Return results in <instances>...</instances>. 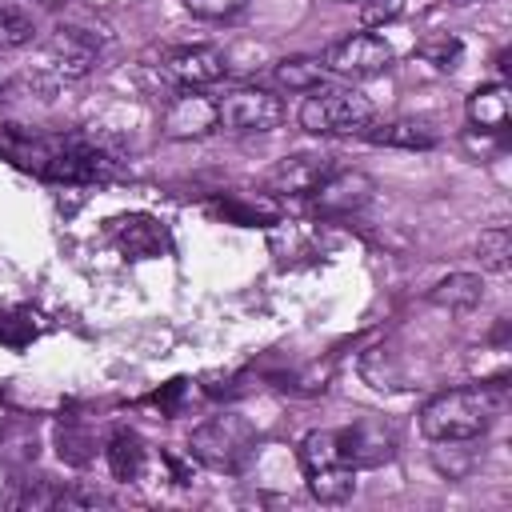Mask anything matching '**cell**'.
I'll use <instances>...</instances> for the list:
<instances>
[{
  "label": "cell",
  "instance_id": "2e32d148",
  "mask_svg": "<svg viewBox=\"0 0 512 512\" xmlns=\"http://www.w3.org/2000/svg\"><path fill=\"white\" fill-rule=\"evenodd\" d=\"M476 252H480V264H484L488 272H508V268H512V232H508V228H488V232H480Z\"/></svg>",
  "mask_w": 512,
  "mask_h": 512
},
{
  "label": "cell",
  "instance_id": "cb8c5ba5",
  "mask_svg": "<svg viewBox=\"0 0 512 512\" xmlns=\"http://www.w3.org/2000/svg\"><path fill=\"white\" fill-rule=\"evenodd\" d=\"M12 496H8V480H4V472H0V504H8Z\"/></svg>",
  "mask_w": 512,
  "mask_h": 512
},
{
  "label": "cell",
  "instance_id": "30bf717a",
  "mask_svg": "<svg viewBox=\"0 0 512 512\" xmlns=\"http://www.w3.org/2000/svg\"><path fill=\"white\" fill-rule=\"evenodd\" d=\"M508 116H512V104H508V88L504 84H484L468 96V120L472 128H484V132H504L508 128Z\"/></svg>",
  "mask_w": 512,
  "mask_h": 512
},
{
  "label": "cell",
  "instance_id": "9c48e42d",
  "mask_svg": "<svg viewBox=\"0 0 512 512\" xmlns=\"http://www.w3.org/2000/svg\"><path fill=\"white\" fill-rule=\"evenodd\" d=\"M168 136H200L208 128H216V100L200 96V88H180V96L172 100L168 116H164Z\"/></svg>",
  "mask_w": 512,
  "mask_h": 512
},
{
  "label": "cell",
  "instance_id": "603a6c76",
  "mask_svg": "<svg viewBox=\"0 0 512 512\" xmlns=\"http://www.w3.org/2000/svg\"><path fill=\"white\" fill-rule=\"evenodd\" d=\"M24 84V76L12 68V64H4L0 60V100H8V96H16V88Z\"/></svg>",
  "mask_w": 512,
  "mask_h": 512
},
{
  "label": "cell",
  "instance_id": "9a60e30c",
  "mask_svg": "<svg viewBox=\"0 0 512 512\" xmlns=\"http://www.w3.org/2000/svg\"><path fill=\"white\" fill-rule=\"evenodd\" d=\"M480 296H484V280L472 272H456L432 288V304H440V308H472V304H480Z\"/></svg>",
  "mask_w": 512,
  "mask_h": 512
},
{
  "label": "cell",
  "instance_id": "4fadbf2b",
  "mask_svg": "<svg viewBox=\"0 0 512 512\" xmlns=\"http://www.w3.org/2000/svg\"><path fill=\"white\" fill-rule=\"evenodd\" d=\"M372 144H388V148H432L436 132L428 124L416 120H388V124H368L364 128Z\"/></svg>",
  "mask_w": 512,
  "mask_h": 512
},
{
  "label": "cell",
  "instance_id": "44dd1931",
  "mask_svg": "<svg viewBox=\"0 0 512 512\" xmlns=\"http://www.w3.org/2000/svg\"><path fill=\"white\" fill-rule=\"evenodd\" d=\"M248 0H184V8L200 20H232Z\"/></svg>",
  "mask_w": 512,
  "mask_h": 512
},
{
  "label": "cell",
  "instance_id": "5b68a950",
  "mask_svg": "<svg viewBox=\"0 0 512 512\" xmlns=\"http://www.w3.org/2000/svg\"><path fill=\"white\" fill-rule=\"evenodd\" d=\"M252 444V428L240 416H216L192 432V456L208 468H236Z\"/></svg>",
  "mask_w": 512,
  "mask_h": 512
},
{
  "label": "cell",
  "instance_id": "e0dca14e",
  "mask_svg": "<svg viewBox=\"0 0 512 512\" xmlns=\"http://www.w3.org/2000/svg\"><path fill=\"white\" fill-rule=\"evenodd\" d=\"M108 464H112V476H116V480H132V476L140 472V464H144L140 440L120 432V436L112 440V448H108Z\"/></svg>",
  "mask_w": 512,
  "mask_h": 512
},
{
  "label": "cell",
  "instance_id": "ac0fdd59",
  "mask_svg": "<svg viewBox=\"0 0 512 512\" xmlns=\"http://www.w3.org/2000/svg\"><path fill=\"white\" fill-rule=\"evenodd\" d=\"M420 56H424L428 64H436L440 72H452V68L460 64V56H464V44H460L456 36H432V40L420 44Z\"/></svg>",
  "mask_w": 512,
  "mask_h": 512
},
{
  "label": "cell",
  "instance_id": "6da1fadb",
  "mask_svg": "<svg viewBox=\"0 0 512 512\" xmlns=\"http://www.w3.org/2000/svg\"><path fill=\"white\" fill-rule=\"evenodd\" d=\"M500 392L492 384H468V388H448L432 396L420 408V436L432 444H464L476 440L492 428L500 412Z\"/></svg>",
  "mask_w": 512,
  "mask_h": 512
},
{
  "label": "cell",
  "instance_id": "52a82bcc",
  "mask_svg": "<svg viewBox=\"0 0 512 512\" xmlns=\"http://www.w3.org/2000/svg\"><path fill=\"white\" fill-rule=\"evenodd\" d=\"M44 60H48V68H52L56 76L76 80V76H88V72L96 68L100 44H96V36L84 32V28H56V32L48 36V44H44Z\"/></svg>",
  "mask_w": 512,
  "mask_h": 512
},
{
  "label": "cell",
  "instance_id": "ba28073f",
  "mask_svg": "<svg viewBox=\"0 0 512 512\" xmlns=\"http://www.w3.org/2000/svg\"><path fill=\"white\" fill-rule=\"evenodd\" d=\"M316 208L320 212H356L372 196V180L364 172H328L316 184Z\"/></svg>",
  "mask_w": 512,
  "mask_h": 512
},
{
  "label": "cell",
  "instance_id": "7a4b0ae2",
  "mask_svg": "<svg viewBox=\"0 0 512 512\" xmlns=\"http://www.w3.org/2000/svg\"><path fill=\"white\" fill-rule=\"evenodd\" d=\"M296 120H300L304 132H316V136H352V132H364L376 120V108L356 88L320 84V88L304 92V104H300Z\"/></svg>",
  "mask_w": 512,
  "mask_h": 512
},
{
  "label": "cell",
  "instance_id": "ffe728a7",
  "mask_svg": "<svg viewBox=\"0 0 512 512\" xmlns=\"http://www.w3.org/2000/svg\"><path fill=\"white\" fill-rule=\"evenodd\" d=\"M404 12V0H360V24L364 28H384Z\"/></svg>",
  "mask_w": 512,
  "mask_h": 512
},
{
  "label": "cell",
  "instance_id": "8fae6325",
  "mask_svg": "<svg viewBox=\"0 0 512 512\" xmlns=\"http://www.w3.org/2000/svg\"><path fill=\"white\" fill-rule=\"evenodd\" d=\"M324 176H328L324 156H292V160H280V168L272 172V188H280L288 196H308V192H316V184Z\"/></svg>",
  "mask_w": 512,
  "mask_h": 512
},
{
  "label": "cell",
  "instance_id": "7c38bea8",
  "mask_svg": "<svg viewBox=\"0 0 512 512\" xmlns=\"http://www.w3.org/2000/svg\"><path fill=\"white\" fill-rule=\"evenodd\" d=\"M328 76L332 72L324 68L320 56H288V60H276V68H272V80L288 92H312V88L328 84Z\"/></svg>",
  "mask_w": 512,
  "mask_h": 512
},
{
  "label": "cell",
  "instance_id": "8992f818",
  "mask_svg": "<svg viewBox=\"0 0 512 512\" xmlns=\"http://www.w3.org/2000/svg\"><path fill=\"white\" fill-rule=\"evenodd\" d=\"M224 72H228V56L212 44H184L160 56V76L176 88H208L224 80Z\"/></svg>",
  "mask_w": 512,
  "mask_h": 512
},
{
  "label": "cell",
  "instance_id": "d4e9b609",
  "mask_svg": "<svg viewBox=\"0 0 512 512\" xmlns=\"http://www.w3.org/2000/svg\"><path fill=\"white\" fill-rule=\"evenodd\" d=\"M40 4H44V8H56V4H64V0H40Z\"/></svg>",
  "mask_w": 512,
  "mask_h": 512
},
{
  "label": "cell",
  "instance_id": "7402d4cb",
  "mask_svg": "<svg viewBox=\"0 0 512 512\" xmlns=\"http://www.w3.org/2000/svg\"><path fill=\"white\" fill-rule=\"evenodd\" d=\"M60 492H64V488H48V484L40 480V484H28L24 492H16L12 504H16V508H60Z\"/></svg>",
  "mask_w": 512,
  "mask_h": 512
},
{
  "label": "cell",
  "instance_id": "d6986e66",
  "mask_svg": "<svg viewBox=\"0 0 512 512\" xmlns=\"http://www.w3.org/2000/svg\"><path fill=\"white\" fill-rule=\"evenodd\" d=\"M36 24L24 16V12H12V8H0V52L8 48H24L32 40Z\"/></svg>",
  "mask_w": 512,
  "mask_h": 512
},
{
  "label": "cell",
  "instance_id": "5bb4252c",
  "mask_svg": "<svg viewBox=\"0 0 512 512\" xmlns=\"http://www.w3.org/2000/svg\"><path fill=\"white\" fill-rule=\"evenodd\" d=\"M304 476H308V492L320 504H344L356 492V468L352 464H332V468H316Z\"/></svg>",
  "mask_w": 512,
  "mask_h": 512
},
{
  "label": "cell",
  "instance_id": "3957f363",
  "mask_svg": "<svg viewBox=\"0 0 512 512\" xmlns=\"http://www.w3.org/2000/svg\"><path fill=\"white\" fill-rule=\"evenodd\" d=\"M284 120V100L268 88L240 84L216 96V128L224 132H272Z\"/></svg>",
  "mask_w": 512,
  "mask_h": 512
},
{
  "label": "cell",
  "instance_id": "277c9868",
  "mask_svg": "<svg viewBox=\"0 0 512 512\" xmlns=\"http://www.w3.org/2000/svg\"><path fill=\"white\" fill-rule=\"evenodd\" d=\"M324 68L332 76H344V80H360V76H376L392 64V44L376 32H352L336 44H328V52L320 56Z\"/></svg>",
  "mask_w": 512,
  "mask_h": 512
},
{
  "label": "cell",
  "instance_id": "484cf974",
  "mask_svg": "<svg viewBox=\"0 0 512 512\" xmlns=\"http://www.w3.org/2000/svg\"><path fill=\"white\" fill-rule=\"evenodd\" d=\"M456 4H472V0H456Z\"/></svg>",
  "mask_w": 512,
  "mask_h": 512
}]
</instances>
